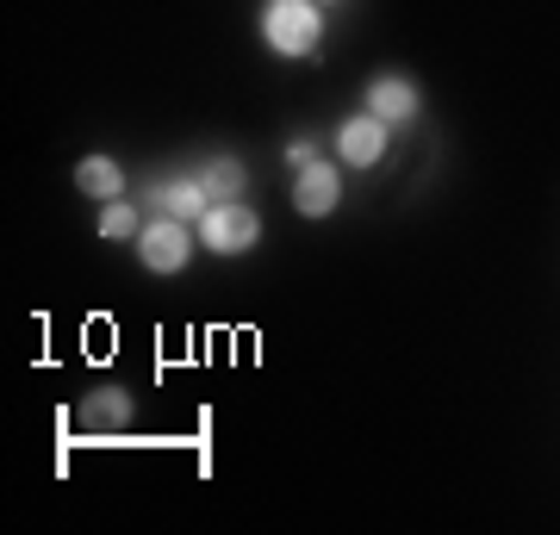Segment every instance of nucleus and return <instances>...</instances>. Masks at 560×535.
Returning <instances> with one entry per match:
<instances>
[{
    "label": "nucleus",
    "instance_id": "f257e3e1",
    "mask_svg": "<svg viewBox=\"0 0 560 535\" xmlns=\"http://www.w3.org/2000/svg\"><path fill=\"white\" fill-rule=\"evenodd\" d=\"M261 38H268L275 57H318L324 7L318 0H268L261 7Z\"/></svg>",
    "mask_w": 560,
    "mask_h": 535
},
{
    "label": "nucleus",
    "instance_id": "f03ea898",
    "mask_svg": "<svg viewBox=\"0 0 560 535\" xmlns=\"http://www.w3.org/2000/svg\"><path fill=\"white\" fill-rule=\"evenodd\" d=\"M138 261L150 268V275H180L187 261H194V249H200V231L187 219H168V212H156V219H143L138 237Z\"/></svg>",
    "mask_w": 560,
    "mask_h": 535
},
{
    "label": "nucleus",
    "instance_id": "7ed1b4c3",
    "mask_svg": "<svg viewBox=\"0 0 560 535\" xmlns=\"http://www.w3.org/2000/svg\"><path fill=\"white\" fill-rule=\"evenodd\" d=\"M194 231H200V249H212V256H243L261 243V219L243 199H212Z\"/></svg>",
    "mask_w": 560,
    "mask_h": 535
},
{
    "label": "nucleus",
    "instance_id": "20e7f679",
    "mask_svg": "<svg viewBox=\"0 0 560 535\" xmlns=\"http://www.w3.org/2000/svg\"><path fill=\"white\" fill-rule=\"evenodd\" d=\"M342 206V168L337 162H305L300 175H293V212L300 219H330Z\"/></svg>",
    "mask_w": 560,
    "mask_h": 535
},
{
    "label": "nucleus",
    "instance_id": "39448f33",
    "mask_svg": "<svg viewBox=\"0 0 560 535\" xmlns=\"http://www.w3.org/2000/svg\"><path fill=\"white\" fill-rule=\"evenodd\" d=\"M150 199H156V212H168V219H187V224H200V212L212 206L200 168H175L168 181H156V187H150Z\"/></svg>",
    "mask_w": 560,
    "mask_h": 535
},
{
    "label": "nucleus",
    "instance_id": "423d86ee",
    "mask_svg": "<svg viewBox=\"0 0 560 535\" xmlns=\"http://www.w3.org/2000/svg\"><path fill=\"white\" fill-rule=\"evenodd\" d=\"M337 156L349 162V168H374V162L386 156V119H374V113L342 119L337 125Z\"/></svg>",
    "mask_w": 560,
    "mask_h": 535
},
{
    "label": "nucleus",
    "instance_id": "0eeeda50",
    "mask_svg": "<svg viewBox=\"0 0 560 535\" xmlns=\"http://www.w3.org/2000/svg\"><path fill=\"white\" fill-rule=\"evenodd\" d=\"M368 113L386 125H399V119H418V81L399 75V69H386V75L368 81Z\"/></svg>",
    "mask_w": 560,
    "mask_h": 535
},
{
    "label": "nucleus",
    "instance_id": "6e6552de",
    "mask_svg": "<svg viewBox=\"0 0 560 535\" xmlns=\"http://www.w3.org/2000/svg\"><path fill=\"white\" fill-rule=\"evenodd\" d=\"M75 187L88 199H101V206L106 199H125V168L113 156H81L75 162Z\"/></svg>",
    "mask_w": 560,
    "mask_h": 535
},
{
    "label": "nucleus",
    "instance_id": "1a4fd4ad",
    "mask_svg": "<svg viewBox=\"0 0 560 535\" xmlns=\"http://www.w3.org/2000/svg\"><path fill=\"white\" fill-rule=\"evenodd\" d=\"M194 168H200V181H206V194H212V199H243V187H249V168H243L231 150L194 162Z\"/></svg>",
    "mask_w": 560,
    "mask_h": 535
},
{
    "label": "nucleus",
    "instance_id": "9d476101",
    "mask_svg": "<svg viewBox=\"0 0 560 535\" xmlns=\"http://www.w3.org/2000/svg\"><path fill=\"white\" fill-rule=\"evenodd\" d=\"M75 423L94 430V437H101V430H125V423H131V398L125 393H88L81 411H75Z\"/></svg>",
    "mask_w": 560,
    "mask_h": 535
},
{
    "label": "nucleus",
    "instance_id": "9b49d317",
    "mask_svg": "<svg viewBox=\"0 0 560 535\" xmlns=\"http://www.w3.org/2000/svg\"><path fill=\"white\" fill-rule=\"evenodd\" d=\"M138 231H143V219H138V206H131V199H106V206H101V237L106 243L138 237Z\"/></svg>",
    "mask_w": 560,
    "mask_h": 535
},
{
    "label": "nucleus",
    "instance_id": "f8f14e48",
    "mask_svg": "<svg viewBox=\"0 0 560 535\" xmlns=\"http://www.w3.org/2000/svg\"><path fill=\"white\" fill-rule=\"evenodd\" d=\"M305 162H318V143H312V138H293V143H287V168L300 175Z\"/></svg>",
    "mask_w": 560,
    "mask_h": 535
},
{
    "label": "nucleus",
    "instance_id": "ddd939ff",
    "mask_svg": "<svg viewBox=\"0 0 560 535\" xmlns=\"http://www.w3.org/2000/svg\"><path fill=\"white\" fill-rule=\"evenodd\" d=\"M318 7H330V0H318Z\"/></svg>",
    "mask_w": 560,
    "mask_h": 535
}]
</instances>
